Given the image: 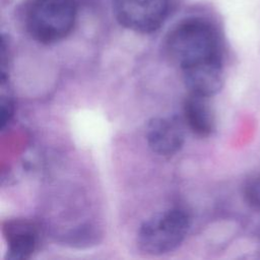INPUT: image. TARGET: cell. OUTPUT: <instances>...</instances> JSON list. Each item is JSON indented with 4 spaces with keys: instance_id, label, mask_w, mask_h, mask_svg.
<instances>
[{
    "instance_id": "1",
    "label": "cell",
    "mask_w": 260,
    "mask_h": 260,
    "mask_svg": "<svg viewBox=\"0 0 260 260\" xmlns=\"http://www.w3.org/2000/svg\"><path fill=\"white\" fill-rule=\"evenodd\" d=\"M165 52L190 82L222 70L221 43L217 30L207 20L190 18L178 23L165 40Z\"/></svg>"
},
{
    "instance_id": "2",
    "label": "cell",
    "mask_w": 260,
    "mask_h": 260,
    "mask_svg": "<svg viewBox=\"0 0 260 260\" xmlns=\"http://www.w3.org/2000/svg\"><path fill=\"white\" fill-rule=\"evenodd\" d=\"M76 14L74 0H31L25 8L24 24L35 41L50 45L72 31Z\"/></svg>"
},
{
    "instance_id": "3",
    "label": "cell",
    "mask_w": 260,
    "mask_h": 260,
    "mask_svg": "<svg viewBox=\"0 0 260 260\" xmlns=\"http://www.w3.org/2000/svg\"><path fill=\"white\" fill-rule=\"evenodd\" d=\"M191 225L189 213L180 207L158 212L146 219L137 233L139 249L148 255L174 251L185 240Z\"/></svg>"
},
{
    "instance_id": "4",
    "label": "cell",
    "mask_w": 260,
    "mask_h": 260,
    "mask_svg": "<svg viewBox=\"0 0 260 260\" xmlns=\"http://www.w3.org/2000/svg\"><path fill=\"white\" fill-rule=\"evenodd\" d=\"M169 0H114V12L124 27L140 32L155 31L168 16Z\"/></svg>"
},
{
    "instance_id": "5",
    "label": "cell",
    "mask_w": 260,
    "mask_h": 260,
    "mask_svg": "<svg viewBox=\"0 0 260 260\" xmlns=\"http://www.w3.org/2000/svg\"><path fill=\"white\" fill-rule=\"evenodd\" d=\"M148 147L160 156H172L183 147L185 132L176 117H155L148 121L145 130Z\"/></svg>"
},
{
    "instance_id": "6",
    "label": "cell",
    "mask_w": 260,
    "mask_h": 260,
    "mask_svg": "<svg viewBox=\"0 0 260 260\" xmlns=\"http://www.w3.org/2000/svg\"><path fill=\"white\" fill-rule=\"evenodd\" d=\"M2 234L7 243V258L29 259L40 243L39 226L26 218H10L2 223Z\"/></svg>"
},
{
    "instance_id": "7",
    "label": "cell",
    "mask_w": 260,
    "mask_h": 260,
    "mask_svg": "<svg viewBox=\"0 0 260 260\" xmlns=\"http://www.w3.org/2000/svg\"><path fill=\"white\" fill-rule=\"evenodd\" d=\"M185 122L199 137H207L214 130V115L209 98L189 91L183 104Z\"/></svg>"
},
{
    "instance_id": "8",
    "label": "cell",
    "mask_w": 260,
    "mask_h": 260,
    "mask_svg": "<svg viewBox=\"0 0 260 260\" xmlns=\"http://www.w3.org/2000/svg\"><path fill=\"white\" fill-rule=\"evenodd\" d=\"M1 128L4 129L14 115V99L9 88L8 75H1Z\"/></svg>"
},
{
    "instance_id": "9",
    "label": "cell",
    "mask_w": 260,
    "mask_h": 260,
    "mask_svg": "<svg viewBox=\"0 0 260 260\" xmlns=\"http://www.w3.org/2000/svg\"><path fill=\"white\" fill-rule=\"evenodd\" d=\"M244 197L249 205L260 209V174L247 180L244 186Z\"/></svg>"
}]
</instances>
